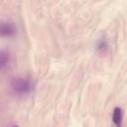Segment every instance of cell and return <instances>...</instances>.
<instances>
[{
	"label": "cell",
	"instance_id": "cell-1",
	"mask_svg": "<svg viewBox=\"0 0 127 127\" xmlns=\"http://www.w3.org/2000/svg\"><path fill=\"white\" fill-rule=\"evenodd\" d=\"M11 87L17 94H27L32 90V83L28 78L16 77L11 81Z\"/></svg>",
	"mask_w": 127,
	"mask_h": 127
},
{
	"label": "cell",
	"instance_id": "cell-2",
	"mask_svg": "<svg viewBox=\"0 0 127 127\" xmlns=\"http://www.w3.org/2000/svg\"><path fill=\"white\" fill-rule=\"evenodd\" d=\"M0 32L3 37H12L16 34V27L14 26L13 23H2Z\"/></svg>",
	"mask_w": 127,
	"mask_h": 127
},
{
	"label": "cell",
	"instance_id": "cell-3",
	"mask_svg": "<svg viewBox=\"0 0 127 127\" xmlns=\"http://www.w3.org/2000/svg\"><path fill=\"white\" fill-rule=\"evenodd\" d=\"M122 118H123V113L120 107H115L112 113V121L115 124L116 127H121L122 126Z\"/></svg>",
	"mask_w": 127,
	"mask_h": 127
},
{
	"label": "cell",
	"instance_id": "cell-4",
	"mask_svg": "<svg viewBox=\"0 0 127 127\" xmlns=\"http://www.w3.org/2000/svg\"><path fill=\"white\" fill-rule=\"evenodd\" d=\"M8 63H9V55L5 51H1V53H0V66H1V69H4L5 66L8 64Z\"/></svg>",
	"mask_w": 127,
	"mask_h": 127
},
{
	"label": "cell",
	"instance_id": "cell-5",
	"mask_svg": "<svg viewBox=\"0 0 127 127\" xmlns=\"http://www.w3.org/2000/svg\"><path fill=\"white\" fill-rule=\"evenodd\" d=\"M106 48H107V44H106V42H105L104 40L99 41V43H98V45H97V50H101V51H103V50H105Z\"/></svg>",
	"mask_w": 127,
	"mask_h": 127
},
{
	"label": "cell",
	"instance_id": "cell-6",
	"mask_svg": "<svg viewBox=\"0 0 127 127\" xmlns=\"http://www.w3.org/2000/svg\"><path fill=\"white\" fill-rule=\"evenodd\" d=\"M11 127H19V126H17V125H14V126H11Z\"/></svg>",
	"mask_w": 127,
	"mask_h": 127
}]
</instances>
